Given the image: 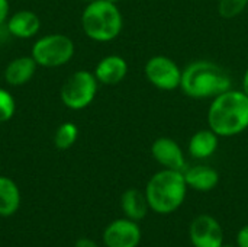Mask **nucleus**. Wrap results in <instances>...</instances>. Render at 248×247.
<instances>
[{"label":"nucleus","instance_id":"nucleus-1","mask_svg":"<svg viewBox=\"0 0 248 247\" xmlns=\"http://www.w3.org/2000/svg\"><path fill=\"white\" fill-rule=\"evenodd\" d=\"M208 125L218 137H234L248 128V96L243 90H227L212 99Z\"/></svg>","mask_w":248,"mask_h":247},{"label":"nucleus","instance_id":"nucleus-2","mask_svg":"<svg viewBox=\"0 0 248 247\" xmlns=\"http://www.w3.org/2000/svg\"><path fill=\"white\" fill-rule=\"evenodd\" d=\"M180 89L193 99H214L231 89V77L217 63L199 60L182 70Z\"/></svg>","mask_w":248,"mask_h":247},{"label":"nucleus","instance_id":"nucleus-3","mask_svg":"<svg viewBox=\"0 0 248 247\" xmlns=\"http://www.w3.org/2000/svg\"><path fill=\"white\" fill-rule=\"evenodd\" d=\"M187 188L183 172L164 169L151 176L145 188V197L153 211L170 214L183 204Z\"/></svg>","mask_w":248,"mask_h":247},{"label":"nucleus","instance_id":"nucleus-4","mask_svg":"<svg viewBox=\"0 0 248 247\" xmlns=\"http://www.w3.org/2000/svg\"><path fill=\"white\" fill-rule=\"evenodd\" d=\"M124 19L116 3L108 0L89 1L81 13L83 32L96 42L113 41L122 31Z\"/></svg>","mask_w":248,"mask_h":247},{"label":"nucleus","instance_id":"nucleus-5","mask_svg":"<svg viewBox=\"0 0 248 247\" xmlns=\"http://www.w3.org/2000/svg\"><path fill=\"white\" fill-rule=\"evenodd\" d=\"M31 55L41 67H61L73 58L74 42L64 33H48L33 42Z\"/></svg>","mask_w":248,"mask_h":247},{"label":"nucleus","instance_id":"nucleus-6","mask_svg":"<svg viewBox=\"0 0 248 247\" xmlns=\"http://www.w3.org/2000/svg\"><path fill=\"white\" fill-rule=\"evenodd\" d=\"M97 83L99 82L94 73H90L87 70H78L73 73L61 87V102L64 103V106L73 111L87 108L96 98Z\"/></svg>","mask_w":248,"mask_h":247},{"label":"nucleus","instance_id":"nucleus-7","mask_svg":"<svg viewBox=\"0 0 248 247\" xmlns=\"http://www.w3.org/2000/svg\"><path fill=\"white\" fill-rule=\"evenodd\" d=\"M147 80L160 90H174L180 87L182 70L174 60L166 55L151 57L144 68Z\"/></svg>","mask_w":248,"mask_h":247},{"label":"nucleus","instance_id":"nucleus-8","mask_svg":"<svg viewBox=\"0 0 248 247\" xmlns=\"http://www.w3.org/2000/svg\"><path fill=\"white\" fill-rule=\"evenodd\" d=\"M190 242L195 247H221L224 245V230L211 215H198L189 229Z\"/></svg>","mask_w":248,"mask_h":247},{"label":"nucleus","instance_id":"nucleus-9","mask_svg":"<svg viewBox=\"0 0 248 247\" xmlns=\"http://www.w3.org/2000/svg\"><path fill=\"white\" fill-rule=\"evenodd\" d=\"M106 247H137L141 242V230L137 221L121 218L112 221L103 231Z\"/></svg>","mask_w":248,"mask_h":247},{"label":"nucleus","instance_id":"nucleus-10","mask_svg":"<svg viewBox=\"0 0 248 247\" xmlns=\"http://www.w3.org/2000/svg\"><path fill=\"white\" fill-rule=\"evenodd\" d=\"M151 154L157 163L170 170H186V159L180 146L169 137H160L151 144Z\"/></svg>","mask_w":248,"mask_h":247},{"label":"nucleus","instance_id":"nucleus-11","mask_svg":"<svg viewBox=\"0 0 248 247\" xmlns=\"http://www.w3.org/2000/svg\"><path fill=\"white\" fill-rule=\"evenodd\" d=\"M128 73V64L121 55H106L103 57L96 68L94 76L99 83L105 86L119 84Z\"/></svg>","mask_w":248,"mask_h":247},{"label":"nucleus","instance_id":"nucleus-12","mask_svg":"<svg viewBox=\"0 0 248 247\" xmlns=\"http://www.w3.org/2000/svg\"><path fill=\"white\" fill-rule=\"evenodd\" d=\"M41 20L32 10H17L7 19V29L10 35L19 39H29L38 33Z\"/></svg>","mask_w":248,"mask_h":247},{"label":"nucleus","instance_id":"nucleus-13","mask_svg":"<svg viewBox=\"0 0 248 247\" xmlns=\"http://www.w3.org/2000/svg\"><path fill=\"white\" fill-rule=\"evenodd\" d=\"M36 67L32 55L16 57L4 68V82L10 86H23L35 76Z\"/></svg>","mask_w":248,"mask_h":247},{"label":"nucleus","instance_id":"nucleus-14","mask_svg":"<svg viewBox=\"0 0 248 247\" xmlns=\"http://www.w3.org/2000/svg\"><path fill=\"white\" fill-rule=\"evenodd\" d=\"M183 175H185V181H186L187 186H190L195 191H201V192L212 191L219 182L218 172L214 167L205 166V165H198V166L189 167L183 172Z\"/></svg>","mask_w":248,"mask_h":247},{"label":"nucleus","instance_id":"nucleus-15","mask_svg":"<svg viewBox=\"0 0 248 247\" xmlns=\"http://www.w3.org/2000/svg\"><path fill=\"white\" fill-rule=\"evenodd\" d=\"M121 207H122V211L126 215V218H129L132 221H140V220L145 218L148 208H150L145 192H141L140 189H135V188L126 189L122 194Z\"/></svg>","mask_w":248,"mask_h":247},{"label":"nucleus","instance_id":"nucleus-16","mask_svg":"<svg viewBox=\"0 0 248 247\" xmlns=\"http://www.w3.org/2000/svg\"><path fill=\"white\" fill-rule=\"evenodd\" d=\"M218 148V135L211 130L196 131L189 141V153L195 159H208Z\"/></svg>","mask_w":248,"mask_h":247},{"label":"nucleus","instance_id":"nucleus-17","mask_svg":"<svg viewBox=\"0 0 248 247\" xmlns=\"http://www.w3.org/2000/svg\"><path fill=\"white\" fill-rule=\"evenodd\" d=\"M20 207V191L15 181L0 176V217H12Z\"/></svg>","mask_w":248,"mask_h":247},{"label":"nucleus","instance_id":"nucleus-18","mask_svg":"<svg viewBox=\"0 0 248 247\" xmlns=\"http://www.w3.org/2000/svg\"><path fill=\"white\" fill-rule=\"evenodd\" d=\"M78 137V128L73 122L61 124L54 134V146L58 150H68L74 146Z\"/></svg>","mask_w":248,"mask_h":247},{"label":"nucleus","instance_id":"nucleus-19","mask_svg":"<svg viewBox=\"0 0 248 247\" xmlns=\"http://www.w3.org/2000/svg\"><path fill=\"white\" fill-rule=\"evenodd\" d=\"M248 6V0H219L218 12L224 19H232L241 15Z\"/></svg>","mask_w":248,"mask_h":247},{"label":"nucleus","instance_id":"nucleus-20","mask_svg":"<svg viewBox=\"0 0 248 247\" xmlns=\"http://www.w3.org/2000/svg\"><path fill=\"white\" fill-rule=\"evenodd\" d=\"M16 111V102L13 96L3 87H0V124L13 118Z\"/></svg>","mask_w":248,"mask_h":247},{"label":"nucleus","instance_id":"nucleus-21","mask_svg":"<svg viewBox=\"0 0 248 247\" xmlns=\"http://www.w3.org/2000/svg\"><path fill=\"white\" fill-rule=\"evenodd\" d=\"M9 12H10V4L9 0H0V25L7 22L9 19Z\"/></svg>","mask_w":248,"mask_h":247},{"label":"nucleus","instance_id":"nucleus-22","mask_svg":"<svg viewBox=\"0 0 248 247\" xmlns=\"http://www.w3.org/2000/svg\"><path fill=\"white\" fill-rule=\"evenodd\" d=\"M237 243H238V247H248V226L240 230L237 236Z\"/></svg>","mask_w":248,"mask_h":247},{"label":"nucleus","instance_id":"nucleus-23","mask_svg":"<svg viewBox=\"0 0 248 247\" xmlns=\"http://www.w3.org/2000/svg\"><path fill=\"white\" fill-rule=\"evenodd\" d=\"M74 247H99L96 245V242H93L92 239H87V237H81L76 242Z\"/></svg>","mask_w":248,"mask_h":247},{"label":"nucleus","instance_id":"nucleus-24","mask_svg":"<svg viewBox=\"0 0 248 247\" xmlns=\"http://www.w3.org/2000/svg\"><path fill=\"white\" fill-rule=\"evenodd\" d=\"M243 92L248 96V68L244 73V77H243Z\"/></svg>","mask_w":248,"mask_h":247},{"label":"nucleus","instance_id":"nucleus-25","mask_svg":"<svg viewBox=\"0 0 248 247\" xmlns=\"http://www.w3.org/2000/svg\"><path fill=\"white\" fill-rule=\"evenodd\" d=\"M108 1H112V3H118L119 0H108Z\"/></svg>","mask_w":248,"mask_h":247},{"label":"nucleus","instance_id":"nucleus-26","mask_svg":"<svg viewBox=\"0 0 248 247\" xmlns=\"http://www.w3.org/2000/svg\"><path fill=\"white\" fill-rule=\"evenodd\" d=\"M221 247H234V246H224V245H222V246Z\"/></svg>","mask_w":248,"mask_h":247},{"label":"nucleus","instance_id":"nucleus-27","mask_svg":"<svg viewBox=\"0 0 248 247\" xmlns=\"http://www.w3.org/2000/svg\"><path fill=\"white\" fill-rule=\"evenodd\" d=\"M84 1H87V3H89V1H93V0H84Z\"/></svg>","mask_w":248,"mask_h":247}]
</instances>
